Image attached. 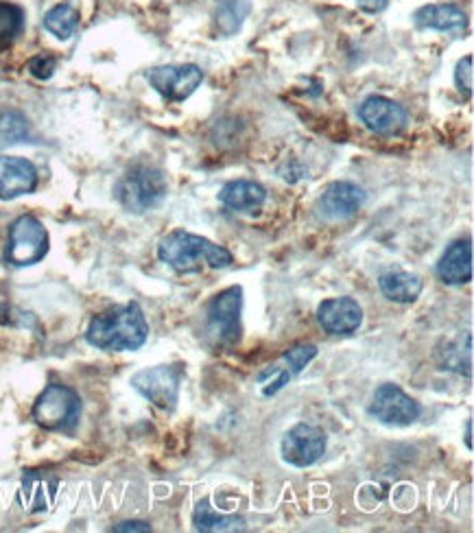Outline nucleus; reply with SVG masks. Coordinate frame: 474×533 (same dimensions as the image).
<instances>
[{"mask_svg":"<svg viewBox=\"0 0 474 533\" xmlns=\"http://www.w3.org/2000/svg\"><path fill=\"white\" fill-rule=\"evenodd\" d=\"M59 490L57 475L49 470H29L22 477L18 490V503L27 514H40L51 509Z\"/></svg>","mask_w":474,"mask_h":533,"instance_id":"ddd939ff","label":"nucleus"},{"mask_svg":"<svg viewBox=\"0 0 474 533\" xmlns=\"http://www.w3.org/2000/svg\"><path fill=\"white\" fill-rule=\"evenodd\" d=\"M79 27V11L73 3H59L53 9L46 11L44 29L53 33L59 40L73 38Z\"/></svg>","mask_w":474,"mask_h":533,"instance_id":"4be33fe9","label":"nucleus"},{"mask_svg":"<svg viewBox=\"0 0 474 533\" xmlns=\"http://www.w3.org/2000/svg\"><path fill=\"white\" fill-rule=\"evenodd\" d=\"M317 319L330 335H352L363 324V311L357 300L333 298L319 304Z\"/></svg>","mask_w":474,"mask_h":533,"instance_id":"2eb2a0df","label":"nucleus"},{"mask_svg":"<svg viewBox=\"0 0 474 533\" xmlns=\"http://www.w3.org/2000/svg\"><path fill=\"white\" fill-rule=\"evenodd\" d=\"M378 287L383 295L391 302L398 304H411L420 298L422 293V280L407 271H387L378 278Z\"/></svg>","mask_w":474,"mask_h":533,"instance_id":"aec40b11","label":"nucleus"},{"mask_svg":"<svg viewBox=\"0 0 474 533\" xmlns=\"http://www.w3.org/2000/svg\"><path fill=\"white\" fill-rule=\"evenodd\" d=\"M365 204V191L352 182H333L319 197V208L324 217L333 221H343L357 215Z\"/></svg>","mask_w":474,"mask_h":533,"instance_id":"dca6fc26","label":"nucleus"},{"mask_svg":"<svg viewBox=\"0 0 474 533\" xmlns=\"http://www.w3.org/2000/svg\"><path fill=\"white\" fill-rule=\"evenodd\" d=\"M81 416V398L66 385H49L35 400L33 420L46 431L70 433Z\"/></svg>","mask_w":474,"mask_h":533,"instance_id":"39448f33","label":"nucleus"},{"mask_svg":"<svg viewBox=\"0 0 474 533\" xmlns=\"http://www.w3.org/2000/svg\"><path fill=\"white\" fill-rule=\"evenodd\" d=\"M413 22L420 29H435V31H461L466 29L468 18L466 11L453 5V3H440V5H424L416 14Z\"/></svg>","mask_w":474,"mask_h":533,"instance_id":"a211bd4d","label":"nucleus"},{"mask_svg":"<svg viewBox=\"0 0 474 533\" xmlns=\"http://www.w3.org/2000/svg\"><path fill=\"white\" fill-rule=\"evenodd\" d=\"M317 357V346L313 343H302L282 354L280 359L267 365V370L256 376V381L263 385V396H276L280 389L287 387L295 376H300L304 367Z\"/></svg>","mask_w":474,"mask_h":533,"instance_id":"6e6552de","label":"nucleus"},{"mask_svg":"<svg viewBox=\"0 0 474 533\" xmlns=\"http://www.w3.org/2000/svg\"><path fill=\"white\" fill-rule=\"evenodd\" d=\"M250 0H219L215 9V27L221 35H234L250 14Z\"/></svg>","mask_w":474,"mask_h":533,"instance_id":"5701e85b","label":"nucleus"},{"mask_svg":"<svg viewBox=\"0 0 474 533\" xmlns=\"http://www.w3.org/2000/svg\"><path fill=\"white\" fill-rule=\"evenodd\" d=\"M55 70H57V59L53 55H49V53L35 55V57L29 59V73L35 79H40V81L51 79L55 75Z\"/></svg>","mask_w":474,"mask_h":533,"instance_id":"a878e982","label":"nucleus"},{"mask_svg":"<svg viewBox=\"0 0 474 533\" xmlns=\"http://www.w3.org/2000/svg\"><path fill=\"white\" fill-rule=\"evenodd\" d=\"M472 420H468V424H466V446L468 448H472Z\"/></svg>","mask_w":474,"mask_h":533,"instance_id":"c756f323","label":"nucleus"},{"mask_svg":"<svg viewBox=\"0 0 474 533\" xmlns=\"http://www.w3.org/2000/svg\"><path fill=\"white\" fill-rule=\"evenodd\" d=\"M147 79L160 97L173 103H180L191 97V94L201 86L204 73H201V68L195 64L158 66V68L149 70Z\"/></svg>","mask_w":474,"mask_h":533,"instance_id":"1a4fd4ad","label":"nucleus"},{"mask_svg":"<svg viewBox=\"0 0 474 533\" xmlns=\"http://www.w3.org/2000/svg\"><path fill=\"white\" fill-rule=\"evenodd\" d=\"M169 193V184L164 173L151 164H136L114 186V195L127 212L142 215L158 208Z\"/></svg>","mask_w":474,"mask_h":533,"instance_id":"7ed1b4c3","label":"nucleus"},{"mask_svg":"<svg viewBox=\"0 0 474 533\" xmlns=\"http://www.w3.org/2000/svg\"><path fill=\"white\" fill-rule=\"evenodd\" d=\"M149 324L136 302L97 315L88 326L86 339L90 346L108 352H129L145 346Z\"/></svg>","mask_w":474,"mask_h":533,"instance_id":"f257e3e1","label":"nucleus"},{"mask_svg":"<svg viewBox=\"0 0 474 533\" xmlns=\"http://www.w3.org/2000/svg\"><path fill=\"white\" fill-rule=\"evenodd\" d=\"M474 70H472V55L464 57L461 62L457 64V70H455V84L459 88L461 94H466V97L470 99L472 97V86H474Z\"/></svg>","mask_w":474,"mask_h":533,"instance_id":"bb28decb","label":"nucleus"},{"mask_svg":"<svg viewBox=\"0 0 474 533\" xmlns=\"http://www.w3.org/2000/svg\"><path fill=\"white\" fill-rule=\"evenodd\" d=\"M193 523L197 531L215 533V531H245V520L241 516H219L215 509L210 507V501L204 499L193 514Z\"/></svg>","mask_w":474,"mask_h":533,"instance_id":"412c9836","label":"nucleus"},{"mask_svg":"<svg viewBox=\"0 0 474 533\" xmlns=\"http://www.w3.org/2000/svg\"><path fill=\"white\" fill-rule=\"evenodd\" d=\"M361 121L370 132L394 136L405 129L409 116L407 110L387 97H367L359 108Z\"/></svg>","mask_w":474,"mask_h":533,"instance_id":"f8f14e48","label":"nucleus"},{"mask_svg":"<svg viewBox=\"0 0 474 533\" xmlns=\"http://www.w3.org/2000/svg\"><path fill=\"white\" fill-rule=\"evenodd\" d=\"M158 258L177 274H197L204 263L212 269H225L234 260L223 245L186 230H175L164 236L158 245Z\"/></svg>","mask_w":474,"mask_h":533,"instance_id":"f03ea898","label":"nucleus"},{"mask_svg":"<svg viewBox=\"0 0 474 533\" xmlns=\"http://www.w3.org/2000/svg\"><path fill=\"white\" fill-rule=\"evenodd\" d=\"M282 457L295 468L317 464L326 453V433L313 424H295L282 440Z\"/></svg>","mask_w":474,"mask_h":533,"instance_id":"9d476101","label":"nucleus"},{"mask_svg":"<svg viewBox=\"0 0 474 533\" xmlns=\"http://www.w3.org/2000/svg\"><path fill=\"white\" fill-rule=\"evenodd\" d=\"M267 199V191L258 182L234 180L228 182L219 193V201L234 212H258Z\"/></svg>","mask_w":474,"mask_h":533,"instance_id":"6ab92c4d","label":"nucleus"},{"mask_svg":"<svg viewBox=\"0 0 474 533\" xmlns=\"http://www.w3.org/2000/svg\"><path fill=\"white\" fill-rule=\"evenodd\" d=\"M389 0H357V5L367 11V14H378V11H383L387 7Z\"/></svg>","mask_w":474,"mask_h":533,"instance_id":"cd10ccee","label":"nucleus"},{"mask_svg":"<svg viewBox=\"0 0 474 533\" xmlns=\"http://www.w3.org/2000/svg\"><path fill=\"white\" fill-rule=\"evenodd\" d=\"M437 276L446 284H468L472 280V243L455 241L437 263Z\"/></svg>","mask_w":474,"mask_h":533,"instance_id":"f3484780","label":"nucleus"},{"mask_svg":"<svg viewBox=\"0 0 474 533\" xmlns=\"http://www.w3.org/2000/svg\"><path fill=\"white\" fill-rule=\"evenodd\" d=\"M25 29V11L18 5L0 0V44L14 42Z\"/></svg>","mask_w":474,"mask_h":533,"instance_id":"b1692460","label":"nucleus"},{"mask_svg":"<svg viewBox=\"0 0 474 533\" xmlns=\"http://www.w3.org/2000/svg\"><path fill=\"white\" fill-rule=\"evenodd\" d=\"M184 378V365H156L140 370L132 376V387L145 396L153 407L173 411L180 398V385Z\"/></svg>","mask_w":474,"mask_h":533,"instance_id":"0eeeda50","label":"nucleus"},{"mask_svg":"<svg viewBox=\"0 0 474 533\" xmlns=\"http://www.w3.org/2000/svg\"><path fill=\"white\" fill-rule=\"evenodd\" d=\"M243 289L230 287L215 295L204 311V339L212 348H232L241 341Z\"/></svg>","mask_w":474,"mask_h":533,"instance_id":"20e7f679","label":"nucleus"},{"mask_svg":"<svg viewBox=\"0 0 474 533\" xmlns=\"http://www.w3.org/2000/svg\"><path fill=\"white\" fill-rule=\"evenodd\" d=\"M29 136L27 118L18 112H3L0 114V149L9 145H16Z\"/></svg>","mask_w":474,"mask_h":533,"instance_id":"393cba45","label":"nucleus"},{"mask_svg":"<svg viewBox=\"0 0 474 533\" xmlns=\"http://www.w3.org/2000/svg\"><path fill=\"white\" fill-rule=\"evenodd\" d=\"M38 188V169L33 162L18 156L0 158V199L11 201Z\"/></svg>","mask_w":474,"mask_h":533,"instance_id":"4468645a","label":"nucleus"},{"mask_svg":"<svg viewBox=\"0 0 474 533\" xmlns=\"http://www.w3.org/2000/svg\"><path fill=\"white\" fill-rule=\"evenodd\" d=\"M112 531L121 533V531H151V527L147 523H138V520H127V523L116 525Z\"/></svg>","mask_w":474,"mask_h":533,"instance_id":"c85d7f7f","label":"nucleus"},{"mask_svg":"<svg viewBox=\"0 0 474 533\" xmlns=\"http://www.w3.org/2000/svg\"><path fill=\"white\" fill-rule=\"evenodd\" d=\"M370 413L383 424L389 426H409L420 418V405L407 396L398 385H381L376 389Z\"/></svg>","mask_w":474,"mask_h":533,"instance_id":"9b49d317","label":"nucleus"},{"mask_svg":"<svg viewBox=\"0 0 474 533\" xmlns=\"http://www.w3.org/2000/svg\"><path fill=\"white\" fill-rule=\"evenodd\" d=\"M49 252V232L31 215H25L11 223L5 260L14 267H29L40 263Z\"/></svg>","mask_w":474,"mask_h":533,"instance_id":"423d86ee","label":"nucleus"}]
</instances>
